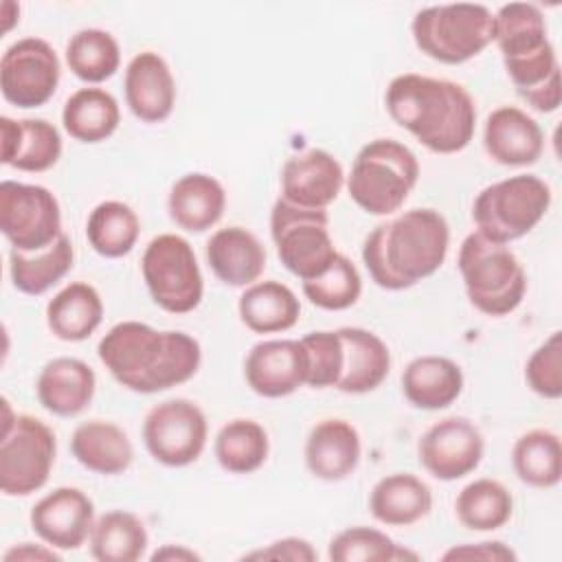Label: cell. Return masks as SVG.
<instances>
[{
  "mask_svg": "<svg viewBox=\"0 0 562 562\" xmlns=\"http://www.w3.org/2000/svg\"><path fill=\"white\" fill-rule=\"evenodd\" d=\"M75 263V248L66 233L59 235L48 248L37 252H9V277L18 292L40 296L57 285Z\"/></svg>",
  "mask_w": 562,
  "mask_h": 562,
  "instance_id": "33",
  "label": "cell"
},
{
  "mask_svg": "<svg viewBox=\"0 0 562 562\" xmlns=\"http://www.w3.org/2000/svg\"><path fill=\"white\" fill-rule=\"evenodd\" d=\"M88 544L97 562H136L147 551L149 533L136 514L112 509L94 520Z\"/></svg>",
  "mask_w": 562,
  "mask_h": 562,
  "instance_id": "34",
  "label": "cell"
},
{
  "mask_svg": "<svg viewBox=\"0 0 562 562\" xmlns=\"http://www.w3.org/2000/svg\"><path fill=\"white\" fill-rule=\"evenodd\" d=\"M465 294L485 316H507L527 292V274L507 244H496L479 231L470 233L457 255Z\"/></svg>",
  "mask_w": 562,
  "mask_h": 562,
  "instance_id": "5",
  "label": "cell"
},
{
  "mask_svg": "<svg viewBox=\"0 0 562 562\" xmlns=\"http://www.w3.org/2000/svg\"><path fill=\"white\" fill-rule=\"evenodd\" d=\"M450 226L435 209H411L378 224L362 244V261L375 285L406 290L446 261Z\"/></svg>",
  "mask_w": 562,
  "mask_h": 562,
  "instance_id": "3",
  "label": "cell"
},
{
  "mask_svg": "<svg viewBox=\"0 0 562 562\" xmlns=\"http://www.w3.org/2000/svg\"><path fill=\"white\" fill-rule=\"evenodd\" d=\"M463 391L461 367L446 356H417L402 373V393L424 411L448 408Z\"/></svg>",
  "mask_w": 562,
  "mask_h": 562,
  "instance_id": "28",
  "label": "cell"
},
{
  "mask_svg": "<svg viewBox=\"0 0 562 562\" xmlns=\"http://www.w3.org/2000/svg\"><path fill=\"white\" fill-rule=\"evenodd\" d=\"M72 457L94 474H123L134 461V446L127 432L105 419L79 424L70 437Z\"/></svg>",
  "mask_w": 562,
  "mask_h": 562,
  "instance_id": "29",
  "label": "cell"
},
{
  "mask_svg": "<svg viewBox=\"0 0 562 562\" xmlns=\"http://www.w3.org/2000/svg\"><path fill=\"white\" fill-rule=\"evenodd\" d=\"M485 154L505 167L536 165L544 149L542 127L516 105L492 110L483 125Z\"/></svg>",
  "mask_w": 562,
  "mask_h": 562,
  "instance_id": "19",
  "label": "cell"
},
{
  "mask_svg": "<svg viewBox=\"0 0 562 562\" xmlns=\"http://www.w3.org/2000/svg\"><path fill=\"white\" fill-rule=\"evenodd\" d=\"M97 391L92 367L79 358L59 356L48 360L35 384L40 404L57 417H75L86 411Z\"/></svg>",
  "mask_w": 562,
  "mask_h": 562,
  "instance_id": "23",
  "label": "cell"
},
{
  "mask_svg": "<svg viewBox=\"0 0 562 562\" xmlns=\"http://www.w3.org/2000/svg\"><path fill=\"white\" fill-rule=\"evenodd\" d=\"M492 42L518 97L536 112H555L562 103L560 64L542 11L531 2L503 4L492 20Z\"/></svg>",
  "mask_w": 562,
  "mask_h": 562,
  "instance_id": "4",
  "label": "cell"
},
{
  "mask_svg": "<svg viewBox=\"0 0 562 562\" xmlns=\"http://www.w3.org/2000/svg\"><path fill=\"white\" fill-rule=\"evenodd\" d=\"M549 206L551 187L533 173H518L485 187L474 198L472 220L483 237L512 244L531 233Z\"/></svg>",
  "mask_w": 562,
  "mask_h": 562,
  "instance_id": "8",
  "label": "cell"
},
{
  "mask_svg": "<svg viewBox=\"0 0 562 562\" xmlns=\"http://www.w3.org/2000/svg\"><path fill=\"white\" fill-rule=\"evenodd\" d=\"M485 439L468 417H443L417 441L422 468L439 481H457L474 472L483 459Z\"/></svg>",
  "mask_w": 562,
  "mask_h": 562,
  "instance_id": "15",
  "label": "cell"
},
{
  "mask_svg": "<svg viewBox=\"0 0 562 562\" xmlns=\"http://www.w3.org/2000/svg\"><path fill=\"white\" fill-rule=\"evenodd\" d=\"M241 323L255 334L288 331L301 316L296 294L281 281H255L248 285L237 303Z\"/></svg>",
  "mask_w": 562,
  "mask_h": 562,
  "instance_id": "31",
  "label": "cell"
},
{
  "mask_svg": "<svg viewBox=\"0 0 562 562\" xmlns=\"http://www.w3.org/2000/svg\"><path fill=\"white\" fill-rule=\"evenodd\" d=\"M246 384L261 397H285L305 384V356L299 340L274 338L250 347L244 360Z\"/></svg>",
  "mask_w": 562,
  "mask_h": 562,
  "instance_id": "18",
  "label": "cell"
},
{
  "mask_svg": "<svg viewBox=\"0 0 562 562\" xmlns=\"http://www.w3.org/2000/svg\"><path fill=\"white\" fill-rule=\"evenodd\" d=\"M454 514L465 529L496 531L509 522L514 498L501 481L474 479L457 494Z\"/></svg>",
  "mask_w": 562,
  "mask_h": 562,
  "instance_id": "38",
  "label": "cell"
},
{
  "mask_svg": "<svg viewBox=\"0 0 562 562\" xmlns=\"http://www.w3.org/2000/svg\"><path fill=\"white\" fill-rule=\"evenodd\" d=\"M299 342L305 356V384L312 389L336 386L342 371V342L338 329L312 331Z\"/></svg>",
  "mask_w": 562,
  "mask_h": 562,
  "instance_id": "42",
  "label": "cell"
},
{
  "mask_svg": "<svg viewBox=\"0 0 562 562\" xmlns=\"http://www.w3.org/2000/svg\"><path fill=\"white\" fill-rule=\"evenodd\" d=\"M316 558L318 553L303 538H281L244 555V560H290V562H314Z\"/></svg>",
  "mask_w": 562,
  "mask_h": 562,
  "instance_id": "44",
  "label": "cell"
},
{
  "mask_svg": "<svg viewBox=\"0 0 562 562\" xmlns=\"http://www.w3.org/2000/svg\"><path fill=\"white\" fill-rule=\"evenodd\" d=\"M121 123V108L105 88L88 86L75 90L61 110V125L79 143H101L110 138Z\"/></svg>",
  "mask_w": 562,
  "mask_h": 562,
  "instance_id": "32",
  "label": "cell"
},
{
  "mask_svg": "<svg viewBox=\"0 0 562 562\" xmlns=\"http://www.w3.org/2000/svg\"><path fill=\"white\" fill-rule=\"evenodd\" d=\"M206 439V415L187 397L165 400L151 406L143 419V443L147 452L167 468H184L198 461Z\"/></svg>",
  "mask_w": 562,
  "mask_h": 562,
  "instance_id": "13",
  "label": "cell"
},
{
  "mask_svg": "<svg viewBox=\"0 0 562 562\" xmlns=\"http://www.w3.org/2000/svg\"><path fill=\"white\" fill-rule=\"evenodd\" d=\"M518 555L514 553L512 547H507L501 540H485L476 544H459L450 547L441 560H485V562H514Z\"/></svg>",
  "mask_w": 562,
  "mask_h": 562,
  "instance_id": "45",
  "label": "cell"
},
{
  "mask_svg": "<svg viewBox=\"0 0 562 562\" xmlns=\"http://www.w3.org/2000/svg\"><path fill=\"white\" fill-rule=\"evenodd\" d=\"M226 209V191L222 182L209 173H184L178 178L167 198L171 222L187 233H204L213 228Z\"/></svg>",
  "mask_w": 562,
  "mask_h": 562,
  "instance_id": "26",
  "label": "cell"
},
{
  "mask_svg": "<svg viewBox=\"0 0 562 562\" xmlns=\"http://www.w3.org/2000/svg\"><path fill=\"white\" fill-rule=\"evenodd\" d=\"M0 231L13 250L48 248L61 235V209L55 193L42 184L2 180Z\"/></svg>",
  "mask_w": 562,
  "mask_h": 562,
  "instance_id": "12",
  "label": "cell"
},
{
  "mask_svg": "<svg viewBox=\"0 0 562 562\" xmlns=\"http://www.w3.org/2000/svg\"><path fill=\"white\" fill-rule=\"evenodd\" d=\"M432 509V490L411 472L382 476L369 494L371 516L386 527H408Z\"/></svg>",
  "mask_w": 562,
  "mask_h": 562,
  "instance_id": "27",
  "label": "cell"
},
{
  "mask_svg": "<svg viewBox=\"0 0 562 562\" xmlns=\"http://www.w3.org/2000/svg\"><path fill=\"white\" fill-rule=\"evenodd\" d=\"M419 180L417 156L400 140H369L347 176L349 198L369 215H391L404 206Z\"/></svg>",
  "mask_w": 562,
  "mask_h": 562,
  "instance_id": "6",
  "label": "cell"
},
{
  "mask_svg": "<svg viewBox=\"0 0 562 562\" xmlns=\"http://www.w3.org/2000/svg\"><path fill=\"white\" fill-rule=\"evenodd\" d=\"M31 527L40 540L59 551L79 549L94 525V503L79 487H55L31 509Z\"/></svg>",
  "mask_w": 562,
  "mask_h": 562,
  "instance_id": "16",
  "label": "cell"
},
{
  "mask_svg": "<svg viewBox=\"0 0 562 562\" xmlns=\"http://www.w3.org/2000/svg\"><path fill=\"white\" fill-rule=\"evenodd\" d=\"M125 103L143 123H162L176 105V79L162 55L136 53L123 77Z\"/></svg>",
  "mask_w": 562,
  "mask_h": 562,
  "instance_id": "20",
  "label": "cell"
},
{
  "mask_svg": "<svg viewBox=\"0 0 562 562\" xmlns=\"http://www.w3.org/2000/svg\"><path fill=\"white\" fill-rule=\"evenodd\" d=\"M305 465L321 481H342L356 472L362 443L356 426L345 419L329 417L312 426L305 439Z\"/></svg>",
  "mask_w": 562,
  "mask_h": 562,
  "instance_id": "21",
  "label": "cell"
},
{
  "mask_svg": "<svg viewBox=\"0 0 562 562\" xmlns=\"http://www.w3.org/2000/svg\"><path fill=\"white\" fill-rule=\"evenodd\" d=\"M512 468L529 485L549 490L562 479V443L553 430L533 428L520 435L512 448Z\"/></svg>",
  "mask_w": 562,
  "mask_h": 562,
  "instance_id": "35",
  "label": "cell"
},
{
  "mask_svg": "<svg viewBox=\"0 0 562 562\" xmlns=\"http://www.w3.org/2000/svg\"><path fill=\"white\" fill-rule=\"evenodd\" d=\"M303 294L321 310L340 312L358 303L362 294V277L356 263L338 252L321 277L303 281Z\"/></svg>",
  "mask_w": 562,
  "mask_h": 562,
  "instance_id": "41",
  "label": "cell"
},
{
  "mask_svg": "<svg viewBox=\"0 0 562 562\" xmlns=\"http://www.w3.org/2000/svg\"><path fill=\"white\" fill-rule=\"evenodd\" d=\"M66 64L70 72L86 83L110 79L121 66L116 37L103 29H81L66 42Z\"/></svg>",
  "mask_w": 562,
  "mask_h": 562,
  "instance_id": "39",
  "label": "cell"
},
{
  "mask_svg": "<svg viewBox=\"0 0 562 562\" xmlns=\"http://www.w3.org/2000/svg\"><path fill=\"white\" fill-rule=\"evenodd\" d=\"M345 184V169L325 149H305L281 169V198L305 209H327Z\"/></svg>",
  "mask_w": 562,
  "mask_h": 562,
  "instance_id": "17",
  "label": "cell"
},
{
  "mask_svg": "<svg viewBox=\"0 0 562 562\" xmlns=\"http://www.w3.org/2000/svg\"><path fill=\"white\" fill-rule=\"evenodd\" d=\"M151 560H200V555L182 544H165L151 553Z\"/></svg>",
  "mask_w": 562,
  "mask_h": 562,
  "instance_id": "47",
  "label": "cell"
},
{
  "mask_svg": "<svg viewBox=\"0 0 562 562\" xmlns=\"http://www.w3.org/2000/svg\"><path fill=\"white\" fill-rule=\"evenodd\" d=\"M140 272L151 301L169 314H189L204 296L195 250L176 233H162L145 246Z\"/></svg>",
  "mask_w": 562,
  "mask_h": 562,
  "instance_id": "10",
  "label": "cell"
},
{
  "mask_svg": "<svg viewBox=\"0 0 562 562\" xmlns=\"http://www.w3.org/2000/svg\"><path fill=\"white\" fill-rule=\"evenodd\" d=\"M61 79L55 48L42 37L13 42L0 59V90L15 108H40L53 99Z\"/></svg>",
  "mask_w": 562,
  "mask_h": 562,
  "instance_id": "14",
  "label": "cell"
},
{
  "mask_svg": "<svg viewBox=\"0 0 562 562\" xmlns=\"http://www.w3.org/2000/svg\"><path fill=\"white\" fill-rule=\"evenodd\" d=\"M13 560H55L57 562L59 553L48 544L22 542L4 553V562H13Z\"/></svg>",
  "mask_w": 562,
  "mask_h": 562,
  "instance_id": "46",
  "label": "cell"
},
{
  "mask_svg": "<svg viewBox=\"0 0 562 562\" xmlns=\"http://www.w3.org/2000/svg\"><path fill=\"white\" fill-rule=\"evenodd\" d=\"M494 13L485 4L454 2L419 9L411 22L415 46L448 66L465 64L492 44Z\"/></svg>",
  "mask_w": 562,
  "mask_h": 562,
  "instance_id": "7",
  "label": "cell"
},
{
  "mask_svg": "<svg viewBox=\"0 0 562 562\" xmlns=\"http://www.w3.org/2000/svg\"><path fill=\"white\" fill-rule=\"evenodd\" d=\"M270 237L285 270L301 281L321 277L338 255L327 209H305L279 198L270 211Z\"/></svg>",
  "mask_w": 562,
  "mask_h": 562,
  "instance_id": "11",
  "label": "cell"
},
{
  "mask_svg": "<svg viewBox=\"0 0 562 562\" xmlns=\"http://www.w3.org/2000/svg\"><path fill=\"white\" fill-rule=\"evenodd\" d=\"M103 321V301L94 285L72 281L64 285L46 305V325L55 338L81 342L94 334Z\"/></svg>",
  "mask_w": 562,
  "mask_h": 562,
  "instance_id": "30",
  "label": "cell"
},
{
  "mask_svg": "<svg viewBox=\"0 0 562 562\" xmlns=\"http://www.w3.org/2000/svg\"><path fill=\"white\" fill-rule=\"evenodd\" d=\"M2 154L7 167L26 173H42L57 165L61 156L59 130L46 119H11L0 116Z\"/></svg>",
  "mask_w": 562,
  "mask_h": 562,
  "instance_id": "22",
  "label": "cell"
},
{
  "mask_svg": "<svg viewBox=\"0 0 562 562\" xmlns=\"http://www.w3.org/2000/svg\"><path fill=\"white\" fill-rule=\"evenodd\" d=\"M217 463L231 474H250L259 470L270 452V439L266 428L246 417L226 422L213 441Z\"/></svg>",
  "mask_w": 562,
  "mask_h": 562,
  "instance_id": "37",
  "label": "cell"
},
{
  "mask_svg": "<svg viewBox=\"0 0 562 562\" xmlns=\"http://www.w3.org/2000/svg\"><path fill=\"white\" fill-rule=\"evenodd\" d=\"M527 386L544 397L560 400L562 395V334L553 331L525 362Z\"/></svg>",
  "mask_w": 562,
  "mask_h": 562,
  "instance_id": "43",
  "label": "cell"
},
{
  "mask_svg": "<svg viewBox=\"0 0 562 562\" xmlns=\"http://www.w3.org/2000/svg\"><path fill=\"white\" fill-rule=\"evenodd\" d=\"M342 371L336 389L351 395L375 391L391 371V351L386 342L362 327H340Z\"/></svg>",
  "mask_w": 562,
  "mask_h": 562,
  "instance_id": "25",
  "label": "cell"
},
{
  "mask_svg": "<svg viewBox=\"0 0 562 562\" xmlns=\"http://www.w3.org/2000/svg\"><path fill=\"white\" fill-rule=\"evenodd\" d=\"M0 439V490L7 496H29L42 490L50 476L57 454V439L50 426L33 415H11L2 400Z\"/></svg>",
  "mask_w": 562,
  "mask_h": 562,
  "instance_id": "9",
  "label": "cell"
},
{
  "mask_svg": "<svg viewBox=\"0 0 562 562\" xmlns=\"http://www.w3.org/2000/svg\"><path fill=\"white\" fill-rule=\"evenodd\" d=\"M110 375L134 393H160L191 380L202 362L200 342L184 331H158L140 321L108 329L97 347Z\"/></svg>",
  "mask_w": 562,
  "mask_h": 562,
  "instance_id": "1",
  "label": "cell"
},
{
  "mask_svg": "<svg viewBox=\"0 0 562 562\" xmlns=\"http://www.w3.org/2000/svg\"><path fill=\"white\" fill-rule=\"evenodd\" d=\"M331 562H400L417 560V553L402 549L380 529L356 525L338 531L327 547Z\"/></svg>",
  "mask_w": 562,
  "mask_h": 562,
  "instance_id": "40",
  "label": "cell"
},
{
  "mask_svg": "<svg viewBox=\"0 0 562 562\" xmlns=\"http://www.w3.org/2000/svg\"><path fill=\"white\" fill-rule=\"evenodd\" d=\"M266 248L244 226L215 231L206 241V261L213 274L231 288L252 285L266 270Z\"/></svg>",
  "mask_w": 562,
  "mask_h": 562,
  "instance_id": "24",
  "label": "cell"
},
{
  "mask_svg": "<svg viewBox=\"0 0 562 562\" xmlns=\"http://www.w3.org/2000/svg\"><path fill=\"white\" fill-rule=\"evenodd\" d=\"M140 235L136 211L121 200L99 202L86 222V237L92 250L108 259H119L132 252Z\"/></svg>",
  "mask_w": 562,
  "mask_h": 562,
  "instance_id": "36",
  "label": "cell"
},
{
  "mask_svg": "<svg viewBox=\"0 0 562 562\" xmlns=\"http://www.w3.org/2000/svg\"><path fill=\"white\" fill-rule=\"evenodd\" d=\"M384 105L400 127L435 154H457L474 136L476 105L457 81L404 72L386 86Z\"/></svg>",
  "mask_w": 562,
  "mask_h": 562,
  "instance_id": "2",
  "label": "cell"
}]
</instances>
